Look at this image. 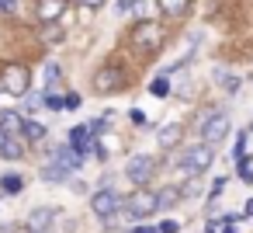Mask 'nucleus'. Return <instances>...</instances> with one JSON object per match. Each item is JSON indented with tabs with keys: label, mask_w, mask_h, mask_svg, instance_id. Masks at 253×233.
I'll return each instance as SVG.
<instances>
[{
	"label": "nucleus",
	"mask_w": 253,
	"mask_h": 233,
	"mask_svg": "<svg viewBox=\"0 0 253 233\" xmlns=\"http://www.w3.org/2000/svg\"><path fill=\"white\" fill-rule=\"evenodd\" d=\"M52 160H56V164H63V167H66V171H77V167H80V164H84V157H80V153H77V150H73V146H59V150H56V157H52Z\"/></svg>",
	"instance_id": "14"
},
{
	"label": "nucleus",
	"mask_w": 253,
	"mask_h": 233,
	"mask_svg": "<svg viewBox=\"0 0 253 233\" xmlns=\"http://www.w3.org/2000/svg\"><path fill=\"white\" fill-rule=\"evenodd\" d=\"M236 171H239V177H243L246 184H253V164H250L246 157H239V164H236Z\"/></svg>",
	"instance_id": "26"
},
{
	"label": "nucleus",
	"mask_w": 253,
	"mask_h": 233,
	"mask_svg": "<svg viewBox=\"0 0 253 233\" xmlns=\"http://www.w3.org/2000/svg\"><path fill=\"white\" fill-rule=\"evenodd\" d=\"M208 233H222V223H215V219H211V223H208Z\"/></svg>",
	"instance_id": "34"
},
{
	"label": "nucleus",
	"mask_w": 253,
	"mask_h": 233,
	"mask_svg": "<svg viewBox=\"0 0 253 233\" xmlns=\"http://www.w3.org/2000/svg\"><path fill=\"white\" fill-rule=\"evenodd\" d=\"M21 101H25V108H28V112H39V108H42V94H32V98L25 94Z\"/></svg>",
	"instance_id": "27"
},
{
	"label": "nucleus",
	"mask_w": 253,
	"mask_h": 233,
	"mask_svg": "<svg viewBox=\"0 0 253 233\" xmlns=\"http://www.w3.org/2000/svg\"><path fill=\"white\" fill-rule=\"evenodd\" d=\"M0 233H18V230H14V226H7V230H0Z\"/></svg>",
	"instance_id": "39"
},
{
	"label": "nucleus",
	"mask_w": 253,
	"mask_h": 233,
	"mask_svg": "<svg viewBox=\"0 0 253 233\" xmlns=\"http://www.w3.org/2000/svg\"><path fill=\"white\" fill-rule=\"evenodd\" d=\"M156 195H160V209H170L184 191H180V188H163V191H156Z\"/></svg>",
	"instance_id": "22"
},
{
	"label": "nucleus",
	"mask_w": 253,
	"mask_h": 233,
	"mask_svg": "<svg viewBox=\"0 0 253 233\" xmlns=\"http://www.w3.org/2000/svg\"><path fill=\"white\" fill-rule=\"evenodd\" d=\"M77 4H80V7H87V11H97V7H104V4H108V0H77Z\"/></svg>",
	"instance_id": "31"
},
{
	"label": "nucleus",
	"mask_w": 253,
	"mask_h": 233,
	"mask_svg": "<svg viewBox=\"0 0 253 233\" xmlns=\"http://www.w3.org/2000/svg\"><path fill=\"white\" fill-rule=\"evenodd\" d=\"M180 136H184V125L170 122V125H163V129L156 132V143H160V150H173V146L180 143Z\"/></svg>",
	"instance_id": "10"
},
{
	"label": "nucleus",
	"mask_w": 253,
	"mask_h": 233,
	"mask_svg": "<svg viewBox=\"0 0 253 233\" xmlns=\"http://www.w3.org/2000/svg\"><path fill=\"white\" fill-rule=\"evenodd\" d=\"M215 84H222L229 94H236V91H239V77H229V73H222V70H215Z\"/></svg>",
	"instance_id": "21"
},
{
	"label": "nucleus",
	"mask_w": 253,
	"mask_h": 233,
	"mask_svg": "<svg viewBox=\"0 0 253 233\" xmlns=\"http://www.w3.org/2000/svg\"><path fill=\"white\" fill-rule=\"evenodd\" d=\"M0 11H7V14H14V11H18V4H14V0H0Z\"/></svg>",
	"instance_id": "32"
},
{
	"label": "nucleus",
	"mask_w": 253,
	"mask_h": 233,
	"mask_svg": "<svg viewBox=\"0 0 253 233\" xmlns=\"http://www.w3.org/2000/svg\"><path fill=\"white\" fill-rule=\"evenodd\" d=\"M0 91H7L11 98H25L32 91V70L21 63H7L0 70Z\"/></svg>",
	"instance_id": "3"
},
{
	"label": "nucleus",
	"mask_w": 253,
	"mask_h": 233,
	"mask_svg": "<svg viewBox=\"0 0 253 233\" xmlns=\"http://www.w3.org/2000/svg\"><path fill=\"white\" fill-rule=\"evenodd\" d=\"M118 205H122V195L111 191V188H101V191L90 195V209H94V216L104 219V223H111V219L118 216Z\"/></svg>",
	"instance_id": "5"
},
{
	"label": "nucleus",
	"mask_w": 253,
	"mask_h": 233,
	"mask_svg": "<svg viewBox=\"0 0 253 233\" xmlns=\"http://www.w3.org/2000/svg\"><path fill=\"white\" fill-rule=\"evenodd\" d=\"M21 188H25L21 174H4V177H0V191H4V195H21Z\"/></svg>",
	"instance_id": "18"
},
{
	"label": "nucleus",
	"mask_w": 253,
	"mask_h": 233,
	"mask_svg": "<svg viewBox=\"0 0 253 233\" xmlns=\"http://www.w3.org/2000/svg\"><path fill=\"white\" fill-rule=\"evenodd\" d=\"M135 233H160L156 226H135Z\"/></svg>",
	"instance_id": "35"
},
{
	"label": "nucleus",
	"mask_w": 253,
	"mask_h": 233,
	"mask_svg": "<svg viewBox=\"0 0 253 233\" xmlns=\"http://www.w3.org/2000/svg\"><path fill=\"white\" fill-rule=\"evenodd\" d=\"M21 125H25V118L18 115V112H0V129H4V132H21Z\"/></svg>",
	"instance_id": "17"
},
{
	"label": "nucleus",
	"mask_w": 253,
	"mask_h": 233,
	"mask_svg": "<svg viewBox=\"0 0 253 233\" xmlns=\"http://www.w3.org/2000/svg\"><path fill=\"white\" fill-rule=\"evenodd\" d=\"M211 160H215L211 146L198 143V146L184 150V157H180V171H187V174H201V171H208V167H211Z\"/></svg>",
	"instance_id": "6"
},
{
	"label": "nucleus",
	"mask_w": 253,
	"mask_h": 233,
	"mask_svg": "<svg viewBox=\"0 0 253 233\" xmlns=\"http://www.w3.org/2000/svg\"><path fill=\"white\" fill-rule=\"evenodd\" d=\"M222 184H225V177H215V181H211V195H218V191H222Z\"/></svg>",
	"instance_id": "33"
},
{
	"label": "nucleus",
	"mask_w": 253,
	"mask_h": 233,
	"mask_svg": "<svg viewBox=\"0 0 253 233\" xmlns=\"http://www.w3.org/2000/svg\"><path fill=\"white\" fill-rule=\"evenodd\" d=\"M153 171H156V160H153L149 153H139V157H132V160L125 164V174H128V181H135V184L149 181Z\"/></svg>",
	"instance_id": "8"
},
{
	"label": "nucleus",
	"mask_w": 253,
	"mask_h": 233,
	"mask_svg": "<svg viewBox=\"0 0 253 233\" xmlns=\"http://www.w3.org/2000/svg\"><path fill=\"white\" fill-rule=\"evenodd\" d=\"M128 118H132V122H135V125H139V129H142V125H146V122H149V118H146V112H142V108H132V112H128Z\"/></svg>",
	"instance_id": "28"
},
{
	"label": "nucleus",
	"mask_w": 253,
	"mask_h": 233,
	"mask_svg": "<svg viewBox=\"0 0 253 233\" xmlns=\"http://www.w3.org/2000/svg\"><path fill=\"white\" fill-rule=\"evenodd\" d=\"M21 132H25V139H32V143H39V139H45V125H42V122H35V118H25V125H21Z\"/></svg>",
	"instance_id": "19"
},
{
	"label": "nucleus",
	"mask_w": 253,
	"mask_h": 233,
	"mask_svg": "<svg viewBox=\"0 0 253 233\" xmlns=\"http://www.w3.org/2000/svg\"><path fill=\"white\" fill-rule=\"evenodd\" d=\"M80 105H84V101H80V94H73V91H70V94H66V112H77Z\"/></svg>",
	"instance_id": "30"
},
{
	"label": "nucleus",
	"mask_w": 253,
	"mask_h": 233,
	"mask_svg": "<svg viewBox=\"0 0 253 233\" xmlns=\"http://www.w3.org/2000/svg\"><path fill=\"white\" fill-rule=\"evenodd\" d=\"M70 174H73V171H66V167H63V164H56V160H52V164H45V167L39 171V177H42L45 184H63Z\"/></svg>",
	"instance_id": "12"
},
{
	"label": "nucleus",
	"mask_w": 253,
	"mask_h": 233,
	"mask_svg": "<svg viewBox=\"0 0 253 233\" xmlns=\"http://www.w3.org/2000/svg\"><path fill=\"white\" fill-rule=\"evenodd\" d=\"M149 91H153L156 98H167V94H170V80H167V77H156V80L149 84Z\"/></svg>",
	"instance_id": "25"
},
{
	"label": "nucleus",
	"mask_w": 253,
	"mask_h": 233,
	"mask_svg": "<svg viewBox=\"0 0 253 233\" xmlns=\"http://www.w3.org/2000/svg\"><path fill=\"white\" fill-rule=\"evenodd\" d=\"M52 216H56V212H52L49 205H45V209H35V212L28 216V226H32L35 233H42V230H45V226L52 223Z\"/></svg>",
	"instance_id": "15"
},
{
	"label": "nucleus",
	"mask_w": 253,
	"mask_h": 233,
	"mask_svg": "<svg viewBox=\"0 0 253 233\" xmlns=\"http://www.w3.org/2000/svg\"><path fill=\"white\" fill-rule=\"evenodd\" d=\"M7 136H11V132H4V129H0V146H4V143H7Z\"/></svg>",
	"instance_id": "38"
},
{
	"label": "nucleus",
	"mask_w": 253,
	"mask_h": 233,
	"mask_svg": "<svg viewBox=\"0 0 253 233\" xmlns=\"http://www.w3.org/2000/svg\"><path fill=\"white\" fill-rule=\"evenodd\" d=\"M59 80H63V66H59V63H49V66H45V84L56 87Z\"/></svg>",
	"instance_id": "24"
},
{
	"label": "nucleus",
	"mask_w": 253,
	"mask_h": 233,
	"mask_svg": "<svg viewBox=\"0 0 253 233\" xmlns=\"http://www.w3.org/2000/svg\"><path fill=\"white\" fill-rule=\"evenodd\" d=\"M125 205H128V209H122L115 219H146V216L160 212V195H156V191H149V188H139Z\"/></svg>",
	"instance_id": "4"
},
{
	"label": "nucleus",
	"mask_w": 253,
	"mask_h": 233,
	"mask_svg": "<svg viewBox=\"0 0 253 233\" xmlns=\"http://www.w3.org/2000/svg\"><path fill=\"white\" fill-rule=\"evenodd\" d=\"M156 230H160V233H177V230H180V223H177V219H163Z\"/></svg>",
	"instance_id": "29"
},
{
	"label": "nucleus",
	"mask_w": 253,
	"mask_h": 233,
	"mask_svg": "<svg viewBox=\"0 0 253 233\" xmlns=\"http://www.w3.org/2000/svg\"><path fill=\"white\" fill-rule=\"evenodd\" d=\"M232 136V122H229V115H222V112H208V115H201V143L205 146H222L225 139Z\"/></svg>",
	"instance_id": "2"
},
{
	"label": "nucleus",
	"mask_w": 253,
	"mask_h": 233,
	"mask_svg": "<svg viewBox=\"0 0 253 233\" xmlns=\"http://www.w3.org/2000/svg\"><path fill=\"white\" fill-rule=\"evenodd\" d=\"M122 87H125V77H122L118 66H101V70L94 73V91L111 94V91H122Z\"/></svg>",
	"instance_id": "7"
},
{
	"label": "nucleus",
	"mask_w": 253,
	"mask_h": 233,
	"mask_svg": "<svg viewBox=\"0 0 253 233\" xmlns=\"http://www.w3.org/2000/svg\"><path fill=\"white\" fill-rule=\"evenodd\" d=\"M0 157H7V160H21V157H25V146H21L14 136H7V143L0 146Z\"/></svg>",
	"instance_id": "20"
},
{
	"label": "nucleus",
	"mask_w": 253,
	"mask_h": 233,
	"mask_svg": "<svg viewBox=\"0 0 253 233\" xmlns=\"http://www.w3.org/2000/svg\"><path fill=\"white\" fill-rule=\"evenodd\" d=\"M63 14H66V0H39V4H35L39 25H52V21H59Z\"/></svg>",
	"instance_id": "9"
},
{
	"label": "nucleus",
	"mask_w": 253,
	"mask_h": 233,
	"mask_svg": "<svg viewBox=\"0 0 253 233\" xmlns=\"http://www.w3.org/2000/svg\"><path fill=\"white\" fill-rule=\"evenodd\" d=\"M222 233H236V230H232V223H222Z\"/></svg>",
	"instance_id": "37"
},
{
	"label": "nucleus",
	"mask_w": 253,
	"mask_h": 233,
	"mask_svg": "<svg viewBox=\"0 0 253 233\" xmlns=\"http://www.w3.org/2000/svg\"><path fill=\"white\" fill-rule=\"evenodd\" d=\"M163 42H167V32H163L160 21H139L135 32H132V49H135L139 56H153V53H160Z\"/></svg>",
	"instance_id": "1"
},
{
	"label": "nucleus",
	"mask_w": 253,
	"mask_h": 233,
	"mask_svg": "<svg viewBox=\"0 0 253 233\" xmlns=\"http://www.w3.org/2000/svg\"><path fill=\"white\" fill-rule=\"evenodd\" d=\"M156 7H160V14H167V18H184L187 7H191V0H156Z\"/></svg>",
	"instance_id": "13"
},
{
	"label": "nucleus",
	"mask_w": 253,
	"mask_h": 233,
	"mask_svg": "<svg viewBox=\"0 0 253 233\" xmlns=\"http://www.w3.org/2000/svg\"><path fill=\"white\" fill-rule=\"evenodd\" d=\"M128 11H142V0H115V14H128Z\"/></svg>",
	"instance_id": "23"
},
{
	"label": "nucleus",
	"mask_w": 253,
	"mask_h": 233,
	"mask_svg": "<svg viewBox=\"0 0 253 233\" xmlns=\"http://www.w3.org/2000/svg\"><path fill=\"white\" fill-rule=\"evenodd\" d=\"M243 212H246V216H250V219H253V198H250V202H246V205H243Z\"/></svg>",
	"instance_id": "36"
},
{
	"label": "nucleus",
	"mask_w": 253,
	"mask_h": 233,
	"mask_svg": "<svg viewBox=\"0 0 253 233\" xmlns=\"http://www.w3.org/2000/svg\"><path fill=\"white\" fill-rule=\"evenodd\" d=\"M42 105H45L49 112H63V108H66V94H59L56 87H45V94H42Z\"/></svg>",
	"instance_id": "16"
},
{
	"label": "nucleus",
	"mask_w": 253,
	"mask_h": 233,
	"mask_svg": "<svg viewBox=\"0 0 253 233\" xmlns=\"http://www.w3.org/2000/svg\"><path fill=\"white\" fill-rule=\"evenodd\" d=\"M63 35H66L63 21H52V25H42V28H39V42H42V46H59Z\"/></svg>",
	"instance_id": "11"
}]
</instances>
